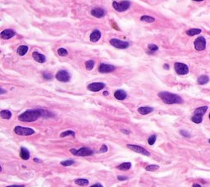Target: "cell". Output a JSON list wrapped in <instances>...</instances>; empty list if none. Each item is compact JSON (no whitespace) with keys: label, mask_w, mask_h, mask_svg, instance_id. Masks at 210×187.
Returning a JSON list of instances; mask_svg holds the SVG:
<instances>
[{"label":"cell","mask_w":210,"mask_h":187,"mask_svg":"<svg viewBox=\"0 0 210 187\" xmlns=\"http://www.w3.org/2000/svg\"><path fill=\"white\" fill-rule=\"evenodd\" d=\"M52 114L48 111L42 109H34V110H27L24 112L18 117V119L24 122H32L36 121L40 117H49Z\"/></svg>","instance_id":"cell-1"},{"label":"cell","mask_w":210,"mask_h":187,"mask_svg":"<svg viewBox=\"0 0 210 187\" xmlns=\"http://www.w3.org/2000/svg\"><path fill=\"white\" fill-rule=\"evenodd\" d=\"M159 97L167 104H180L183 103V99L179 95L167 91L159 92Z\"/></svg>","instance_id":"cell-2"},{"label":"cell","mask_w":210,"mask_h":187,"mask_svg":"<svg viewBox=\"0 0 210 187\" xmlns=\"http://www.w3.org/2000/svg\"><path fill=\"white\" fill-rule=\"evenodd\" d=\"M70 152L75 156H80V157H85V156H91L94 154V151L92 149L87 147H82L81 149H70Z\"/></svg>","instance_id":"cell-3"},{"label":"cell","mask_w":210,"mask_h":187,"mask_svg":"<svg viewBox=\"0 0 210 187\" xmlns=\"http://www.w3.org/2000/svg\"><path fill=\"white\" fill-rule=\"evenodd\" d=\"M131 6V3L127 0H123L120 3H117L116 1H114L112 3V7L116 11L119 12H122L127 11V9L130 7Z\"/></svg>","instance_id":"cell-4"},{"label":"cell","mask_w":210,"mask_h":187,"mask_svg":"<svg viewBox=\"0 0 210 187\" xmlns=\"http://www.w3.org/2000/svg\"><path fill=\"white\" fill-rule=\"evenodd\" d=\"M14 132L19 135V136H31L35 133V131L31 128H29V127H20V126H17L14 128Z\"/></svg>","instance_id":"cell-5"},{"label":"cell","mask_w":210,"mask_h":187,"mask_svg":"<svg viewBox=\"0 0 210 187\" xmlns=\"http://www.w3.org/2000/svg\"><path fill=\"white\" fill-rule=\"evenodd\" d=\"M174 69L178 75H186L189 72L188 66L182 62H176L174 64Z\"/></svg>","instance_id":"cell-6"},{"label":"cell","mask_w":210,"mask_h":187,"mask_svg":"<svg viewBox=\"0 0 210 187\" xmlns=\"http://www.w3.org/2000/svg\"><path fill=\"white\" fill-rule=\"evenodd\" d=\"M194 49L197 51H203L206 48V39L203 36H199L197 39H195L194 42Z\"/></svg>","instance_id":"cell-7"},{"label":"cell","mask_w":210,"mask_h":187,"mask_svg":"<svg viewBox=\"0 0 210 187\" xmlns=\"http://www.w3.org/2000/svg\"><path fill=\"white\" fill-rule=\"evenodd\" d=\"M111 45H112L113 47H115L117 49H127L129 47L130 44L128 42L126 41H122L120 39H112L110 41H109Z\"/></svg>","instance_id":"cell-8"},{"label":"cell","mask_w":210,"mask_h":187,"mask_svg":"<svg viewBox=\"0 0 210 187\" xmlns=\"http://www.w3.org/2000/svg\"><path fill=\"white\" fill-rule=\"evenodd\" d=\"M127 147L128 149H131V150H132L134 152H135V153L143 154V155H145V156H149V155H150L149 151L146 150L144 148H142L141 146L135 145V144H127Z\"/></svg>","instance_id":"cell-9"},{"label":"cell","mask_w":210,"mask_h":187,"mask_svg":"<svg viewBox=\"0 0 210 187\" xmlns=\"http://www.w3.org/2000/svg\"><path fill=\"white\" fill-rule=\"evenodd\" d=\"M56 78L61 82H67L70 81V74L65 70H61L56 74Z\"/></svg>","instance_id":"cell-10"},{"label":"cell","mask_w":210,"mask_h":187,"mask_svg":"<svg viewBox=\"0 0 210 187\" xmlns=\"http://www.w3.org/2000/svg\"><path fill=\"white\" fill-rule=\"evenodd\" d=\"M105 87V84L103 82H94L91 83L88 85V89L93 92H98Z\"/></svg>","instance_id":"cell-11"},{"label":"cell","mask_w":210,"mask_h":187,"mask_svg":"<svg viewBox=\"0 0 210 187\" xmlns=\"http://www.w3.org/2000/svg\"><path fill=\"white\" fill-rule=\"evenodd\" d=\"M116 69V67L110 64H104L101 63L99 67V72L101 73H109V72H113Z\"/></svg>","instance_id":"cell-12"},{"label":"cell","mask_w":210,"mask_h":187,"mask_svg":"<svg viewBox=\"0 0 210 187\" xmlns=\"http://www.w3.org/2000/svg\"><path fill=\"white\" fill-rule=\"evenodd\" d=\"M15 35H16V32L14 30L7 29V30H4L3 32H1L0 36H1V38L3 39H9L12 37H13Z\"/></svg>","instance_id":"cell-13"},{"label":"cell","mask_w":210,"mask_h":187,"mask_svg":"<svg viewBox=\"0 0 210 187\" xmlns=\"http://www.w3.org/2000/svg\"><path fill=\"white\" fill-rule=\"evenodd\" d=\"M91 15L97 18H101L105 15V11L101 7H96L91 10Z\"/></svg>","instance_id":"cell-14"},{"label":"cell","mask_w":210,"mask_h":187,"mask_svg":"<svg viewBox=\"0 0 210 187\" xmlns=\"http://www.w3.org/2000/svg\"><path fill=\"white\" fill-rule=\"evenodd\" d=\"M32 56H33V58L35 59V61H36L37 62H39V63H44L46 61L45 56L39 54L38 52H34L32 54Z\"/></svg>","instance_id":"cell-15"},{"label":"cell","mask_w":210,"mask_h":187,"mask_svg":"<svg viewBox=\"0 0 210 187\" xmlns=\"http://www.w3.org/2000/svg\"><path fill=\"white\" fill-rule=\"evenodd\" d=\"M101 38V32L99 30H94V31L90 35V41L91 42H97L99 41V39Z\"/></svg>","instance_id":"cell-16"},{"label":"cell","mask_w":210,"mask_h":187,"mask_svg":"<svg viewBox=\"0 0 210 187\" xmlns=\"http://www.w3.org/2000/svg\"><path fill=\"white\" fill-rule=\"evenodd\" d=\"M114 97H115L117 99H118V100H124V99L127 97V94L124 90H122V89H118V90L115 91V93H114Z\"/></svg>","instance_id":"cell-17"},{"label":"cell","mask_w":210,"mask_h":187,"mask_svg":"<svg viewBox=\"0 0 210 187\" xmlns=\"http://www.w3.org/2000/svg\"><path fill=\"white\" fill-rule=\"evenodd\" d=\"M154 111L153 108L150 107H140L138 108V112L140 113L141 115H147L150 112H152Z\"/></svg>","instance_id":"cell-18"},{"label":"cell","mask_w":210,"mask_h":187,"mask_svg":"<svg viewBox=\"0 0 210 187\" xmlns=\"http://www.w3.org/2000/svg\"><path fill=\"white\" fill-rule=\"evenodd\" d=\"M20 156L23 160H28L30 159V152L26 148L22 147L21 148V152H20Z\"/></svg>","instance_id":"cell-19"},{"label":"cell","mask_w":210,"mask_h":187,"mask_svg":"<svg viewBox=\"0 0 210 187\" xmlns=\"http://www.w3.org/2000/svg\"><path fill=\"white\" fill-rule=\"evenodd\" d=\"M208 110V107L207 106H203V107H199L198 108H196L195 110H194V115H199V116H203L205 115V112H207Z\"/></svg>","instance_id":"cell-20"},{"label":"cell","mask_w":210,"mask_h":187,"mask_svg":"<svg viewBox=\"0 0 210 187\" xmlns=\"http://www.w3.org/2000/svg\"><path fill=\"white\" fill-rule=\"evenodd\" d=\"M131 167V163H123L117 167V169L121 171H127L129 170Z\"/></svg>","instance_id":"cell-21"},{"label":"cell","mask_w":210,"mask_h":187,"mask_svg":"<svg viewBox=\"0 0 210 187\" xmlns=\"http://www.w3.org/2000/svg\"><path fill=\"white\" fill-rule=\"evenodd\" d=\"M28 51V47L26 45H22L17 48V54L20 56H24Z\"/></svg>","instance_id":"cell-22"},{"label":"cell","mask_w":210,"mask_h":187,"mask_svg":"<svg viewBox=\"0 0 210 187\" xmlns=\"http://www.w3.org/2000/svg\"><path fill=\"white\" fill-rule=\"evenodd\" d=\"M209 78L208 76H206V75H202V76H200L198 78V83H199V85H201L207 84V83L209 82Z\"/></svg>","instance_id":"cell-23"},{"label":"cell","mask_w":210,"mask_h":187,"mask_svg":"<svg viewBox=\"0 0 210 187\" xmlns=\"http://www.w3.org/2000/svg\"><path fill=\"white\" fill-rule=\"evenodd\" d=\"M0 116L3 119H10L12 117V112L8 110H2L0 112Z\"/></svg>","instance_id":"cell-24"},{"label":"cell","mask_w":210,"mask_h":187,"mask_svg":"<svg viewBox=\"0 0 210 187\" xmlns=\"http://www.w3.org/2000/svg\"><path fill=\"white\" fill-rule=\"evenodd\" d=\"M202 32V30L200 29H190V30H188L186 31V35H189V36H194V35H199Z\"/></svg>","instance_id":"cell-25"},{"label":"cell","mask_w":210,"mask_h":187,"mask_svg":"<svg viewBox=\"0 0 210 187\" xmlns=\"http://www.w3.org/2000/svg\"><path fill=\"white\" fill-rule=\"evenodd\" d=\"M75 183L78 185V186H87L89 184V181L87 179H84V178H81V179H77L75 181Z\"/></svg>","instance_id":"cell-26"},{"label":"cell","mask_w":210,"mask_h":187,"mask_svg":"<svg viewBox=\"0 0 210 187\" xmlns=\"http://www.w3.org/2000/svg\"><path fill=\"white\" fill-rule=\"evenodd\" d=\"M191 121L194 122V123H196V124H199V123H201L202 121H203V117L202 116H199V115H194L191 117Z\"/></svg>","instance_id":"cell-27"},{"label":"cell","mask_w":210,"mask_h":187,"mask_svg":"<svg viewBox=\"0 0 210 187\" xmlns=\"http://www.w3.org/2000/svg\"><path fill=\"white\" fill-rule=\"evenodd\" d=\"M140 20H141L142 22H148V23H152V22H155L154 17H149V16H143V17H140Z\"/></svg>","instance_id":"cell-28"},{"label":"cell","mask_w":210,"mask_h":187,"mask_svg":"<svg viewBox=\"0 0 210 187\" xmlns=\"http://www.w3.org/2000/svg\"><path fill=\"white\" fill-rule=\"evenodd\" d=\"M72 136L73 137H75L76 135H75V132L72 131H66L61 133V135H60V136L62 138L66 137V136Z\"/></svg>","instance_id":"cell-29"},{"label":"cell","mask_w":210,"mask_h":187,"mask_svg":"<svg viewBox=\"0 0 210 187\" xmlns=\"http://www.w3.org/2000/svg\"><path fill=\"white\" fill-rule=\"evenodd\" d=\"M94 66V62L93 60H89L85 62V67L87 70H92Z\"/></svg>","instance_id":"cell-30"},{"label":"cell","mask_w":210,"mask_h":187,"mask_svg":"<svg viewBox=\"0 0 210 187\" xmlns=\"http://www.w3.org/2000/svg\"><path fill=\"white\" fill-rule=\"evenodd\" d=\"M74 163H75V161L74 160H65V161H62L61 162V165L64 166V167L72 166Z\"/></svg>","instance_id":"cell-31"},{"label":"cell","mask_w":210,"mask_h":187,"mask_svg":"<svg viewBox=\"0 0 210 187\" xmlns=\"http://www.w3.org/2000/svg\"><path fill=\"white\" fill-rule=\"evenodd\" d=\"M159 168V167L158 165H154V164L147 166V167H145L146 171H154L158 170Z\"/></svg>","instance_id":"cell-32"},{"label":"cell","mask_w":210,"mask_h":187,"mask_svg":"<svg viewBox=\"0 0 210 187\" xmlns=\"http://www.w3.org/2000/svg\"><path fill=\"white\" fill-rule=\"evenodd\" d=\"M58 55L59 56L64 57V56H66L68 54V52H67V50L65 49L61 48V49H58Z\"/></svg>","instance_id":"cell-33"},{"label":"cell","mask_w":210,"mask_h":187,"mask_svg":"<svg viewBox=\"0 0 210 187\" xmlns=\"http://www.w3.org/2000/svg\"><path fill=\"white\" fill-rule=\"evenodd\" d=\"M155 141H156V136H155V135L151 136L149 138V140H148V143H149V145H153V144H154Z\"/></svg>","instance_id":"cell-34"},{"label":"cell","mask_w":210,"mask_h":187,"mask_svg":"<svg viewBox=\"0 0 210 187\" xmlns=\"http://www.w3.org/2000/svg\"><path fill=\"white\" fill-rule=\"evenodd\" d=\"M148 49L150 51H152V52H155V51H157V50L159 49V47L154 44H150L148 45Z\"/></svg>","instance_id":"cell-35"},{"label":"cell","mask_w":210,"mask_h":187,"mask_svg":"<svg viewBox=\"0 0 210 187\" xmlns=\"http://www.w3.org/2000/svg\"><path fill=\"white\" fill-rule=\"evenodd\" d=\"M43 77H44V79H46V80H51L52 78H53V75L49 73V72H44L43 73Z\"/></svg>","instance_id":"cell-36"},{"label":"cell","mask_w":210,"mask_h":187,"mask_svg":"<svg viewBox=\"0 0 210 187\" xmlns=\"http://www.w3.org/2000/svg\"><path fill=\"white\" fill-rule=\"evenodd\" d=\"M108 151V147L106 146V145H102V147L100 148V153H105V152H107Z\"/></svg>","instance_id":"cell-37"},{"label":"cell","mask_w":210,"mask_h":187,"mask_svg":"<svg viewBox=\"0 0 210 187\" xmlns=\"http://www.w3.org/2000/svg\"><path fill=\"white\" fill-rule=\"evenodd\" d=\"M180 133L183 136H186V137H190V134H189L188 132H186V131H181Z\"/></svg>","instance_id":"cell-38"},{"label":"cell","mask_w":210,"mask_h":187,"mask_svg":"<svg viewBox=\"0 0 210 187\" xmlns=\"http://www.w3.org/2000/svg\"><path fill=\"white\" fill-rule=\"evenodd\" d=\"M117 179H118V181H126V180L128 179V177H127V176H117Z\"/></svg>","instance_id":"cell-39"},{"label":"cell","mask_w":210,"mask_h":187,"mask_svg":"<svg viewBox=\"0 0 210 187\" xmlns=\"http://www.w3.org/2000/svg\"><path fill=\"white\" fill-rule=\"evenodd\" d=\"M90 187H104L101 184H94L93 186H91Z\"/></svg>","instance_id":"cell-40"},{"label":"cell","mask_w":210,"mask_h":187,"mask_svg":"<svg viewBox=\"0 0 210 187\" xmlns=\"http://www.w3.org/2000/svg\"><path fill=\"white\" fill-rule=\"evenodd\" d=\"M7 187H24L23 185H21V186H18V185H13V186H8Z\"/></svg>","instance_id":"cell-41"},{"label":"cell","mask_w":210,"mask_h":187,"mask_svg":"<svg viewBox=\"0 0 210 187\" xmlns=\"http://www.w3.org/2000/svg\"><path fill=\"white\" fill-rule=\"evenodd\" d=\"M34 161H35V163H42V161H41V160L38 159H36V158H35V159H34Z\"/></svg>","instance_id":"cell-42"},{"label":"cell","mask_w":210,"mask_h":187,"mask_svg":"<svg viewBox=\"0 0 210 187\" xmlns=\"http://www.w3.org/2000/svg\"><path fill=\"white\" fill-rule=\"evenodd\" d=\"M122 132H123V133H126V134H127V135H129V134H130V132L128 131H126V130H122Z\"/></svg>","instance_id":"cell-43"},{"label":"cell","mask_w":210,"mask_h":187,"mask_svg":"<svg viewBox=\"0 0 210 187\" xmlns=\"http://www.w3.org/2000/svg\"><path fill=\"white\" fill-rule=\"evenodd\" d=\"M163 67L165 68V69H169V66H168V64H164V66H163Z\"/></svg>","instance_id":"cell-44"},{"label":"cell","mask_w":210,"mask_h":187,"mask_svg":"<svg viewBox=\"0 0 210 187\" xmlns=\"http://www.w3.org/2000/svg\"><path fill=\"white\" fill-rule=\"evenodd\" d=\"M193 187H201V186L199 185V184H194Z\"/></svg>","instance_id":"cell-45"},{"label":"cell","mask_w":210,"mask_h":187,"mask_svg":"<svg viewBox=\"0 0 210 187\" xmlns=\"http://www.w3.org/2000/svg\"><path fill=\"white\" fill-rule=\"evenodd\" d=\"M0 90H1V92H0V94H3L5 93V91L3 90V89H0Z\"/></svg>","instance_id":"cell-46"},{"label":"cell","mask_w":210,"mask_h":187,"mask_svg":"<svg viewBox=\"0 0 210 187\" xmlns=\"http://www.w3.org/2000/svg\"><path fill=\"white\" fill-rule=\"evenodd\" d=\"M108 91H104V95H108Z\"/></svg>","instance_id":"cell-47"},{"label":"cell","mask_w":210,"mask_h":187,"mask_svg":"<svg viewBox=\"0 0 210 187\" xmlns=\"http://www.w3.org/2000/svg\"><path fill=\"white\" fill-rule=\"evenodd\" d=\"M194 1H195V2H202V1H204V0H194Z\"/></svg>","instance_id":"cell-48"},{"label":"cell","mask_w":210,"mask_h":187,"mask_svg":"<svg viewBox=\"0 0 210 187\" xmlns=\"http://www.w3.org/2000/svg\"><path fill=\"white\" fill-rule=\"evenodd\" d=\"M209 119H210V113H209Z\"/></svg>","instance_id":"cell-49"},{"label":"cell","mask_w":210,"mask_h":187,"mask_svg":"<svg viewBox=\"0 0 210 187\" xmlns=\"http://www.w3.org/2000/svg\"><path fill=\"white\" fill-rule=\"evenodd\" d=\"M209 144H210V139H209Z\"/></svg>","instance_id":"cell-50"}]
</instances>
